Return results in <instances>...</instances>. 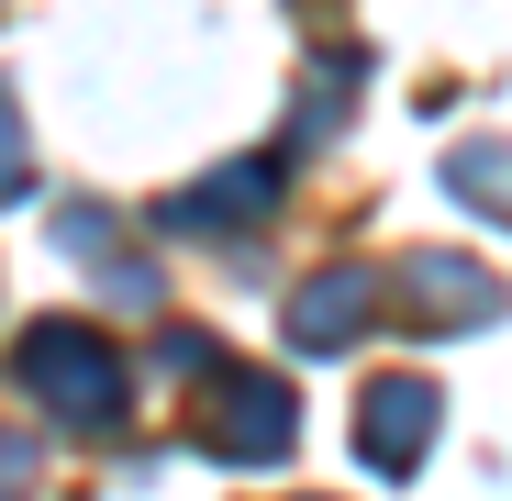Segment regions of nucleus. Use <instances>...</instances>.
Returning <instances> with one entry per match:
<instances>
[{
  "label": "nucleus",
  "instance_id": "obj_1",
  "mask_svg": "<svg viewBox=\"0 0 512 501\" xmlns=\"http://www.w3.org/2000/svg\"><path fill=\"white\" fill-rule=\"evenodd\" d=\"M23 379L67 412V424H112L123 412V357L101 346L90 323H34L23 334Z\"/></svg>",
  "mask_w": 512,
  "mask_h": 501
},
{
  "label": "nucleus",
  "instance_id": "obj_6",
  "mask_svg": "<svg viewBox=\"0 0 512 501\" xmlns=\"http://www.w3.org/2000/svg\"><path fill=\"white\" fill-rule=\"evenodd\" d=\"M23 190V123H12V90H0V201Z\"/></svg>",
  "mask_w": 512,
  "mask_h": 501
},
{
  "label": "nucleus",
  "instance_id": "obj_3",
  "mask_svg": "<svg viewBox=\"0 0 512 501\" xmlns=\"http://www.w3.org/2000/svg\"><path fill=\"white\" fill-rule=\"evenodd\" d=\"M423 435H435V390H423V379H379V390H368V457L401 468Z\"/></svg>",
  "mask_w": 512,
  "mask_h": 501
},
{
  "label": "nucleus",
  "instance_id": "obj_2",
  "mask_svg": "<svg viewBox=\"0 0 512 501\" xmlns=\"http://www.w3.org/2000/svg\"><path fill=\"white\" fill-rule=\"evenodd\" d=\"M279 435H290V390H279V379H223L212 446H223V457H268Z\"/></svg>",
  "mask_w": 512,
  "mask_h": 501
},
{
  "label": "nucleus",
  "instance_id": "obj_5",
  "mask_svg": "<svg viewBox=\"0 0 512 501\" xmlns=\"http://www.w3.org/2000/svg\"><path fill=\"white\" fill-rule=\"evenodd\" d=\"M401 279L423 290V312H435V323H468V312H490V279H468L457 257H412Z\"/></svg>",
  "mask_w": 512,
  "mask_h": 501
},
{
  "label": "nucleus",
  "instance_id": "obj_4",
  "mask_svg": "<svg viewBox=\"0 0 512 501\" xmlns=\"http://www.w3.org/2000/svg\"><path fill=\"white\" fill-rule=\"evenodd\" d=\"M368 323V279H312V301H290V334L301 346H346Z\"/></svg>",
  "mask_w": 512,
  "mask_h": 501
},
{
  "label": "nucleus",
  "instance_id": "obj_7",
  "mask_svg": "<svg viewBox=\"0 0 512 501\" xmlns=\"http://www.w3.org/2000/svg\"><path fill=\"white\" fill-rule=\"evenodd\" d=\"M23 490H34V446H23V435H0V501H23Z\"/></svg>",
  "mask_w": 512,
  "mask_h": 501
}]
</instances>
